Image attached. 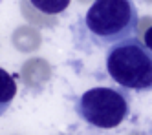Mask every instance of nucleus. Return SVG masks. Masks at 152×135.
Returning a JSON list of instances; mask_svg holds the SVG:
<instances>
[{
	"label": "nucleus",
	"mask_w": 152,
	"mask_h": 135,
	"mask_svg": "<svg viewBox=\"0 0 152 135\" xmlns=\"http://www.w3.org/2000/svg\"><path fill=\"white\" fill-rule=\"evenodd\" d=\"M106 71L128 91H152V49L134 37L112 44L106 53Z\"/></svg>",
	"instance_id": "nucleus-1"
},
{
	"label": "nucleus",
	"mask_w": 152,
	"mask_h": 135,
	"mask_svg": "<svg viewBox=\"0 0 152 135\" xmlns=\"http://www.w3.org/2000/svg\"><path fill=\"white\" fill-rule=\"evenodd\" d=\"M137 24L139 13L132 0H94L84 17V26L97 46L134 37Z\"/></svg>",
	"instance_id": "nucleus-2"
},
{
	"label": "nucleus",
	"mask_w": 152,
	"mask_h": 135,
	"mask_svg": "<svg viewBox=\"0 0 152 135\" xmlns=\"http://www.w3.org/2000/svg\"><path fill=\"white\" fill-rule=\"evenodd\" d=\"M77 113L90 126L115 128L130 113V95L126 88H92L77 100Z\"/></svg>",
	"instance_id": "nucleus-3"
},
{
	"label": "nucleus",
	"mask_w": 152,
	"mask_h": 135,
	"mask_svg": "<svg viewBox=\"0 0 152 135\" xmlns=\"http://www.w3.org/2000/svg\"><path fill=\"white\" fill-rule=\"evenodd\" d=\"M15 95H17V82L13 75H9L6 70L0 68V117L9 110Z\"/></svg>",
	"instance_id": "nucleus-4"
},
{
	"label": "nucleus",
	"mask_w": 152,
	"mask_h": 135,
	"mask_svg": "<svg viewBox=\"0 0 152 135\" xmlns=\"http://www.w3.org/2000/svg\"><path fill=\"white\" fill-rule=\"evenodd\" d=\"M31 6L46 15H59L70 6V0H29Z\"/></svg>",
	"instance_id": "nucleus-5"
},
{
	"label": "nucleus",
	"mask_w": 152,
	"mask_h": 135,
	"mask_svg": "<svg viewBox=\"0 0 152 135\" xmlns=\"http://www.w3.org/2000/svg\"><path fill=\"white\" fill-rule=\"evenodd\" d=\"M145 44L152 49V26L147 29V33H145Z\"/></svg>",
	"instance_id": "nucleus-6"
}]
</instances>
